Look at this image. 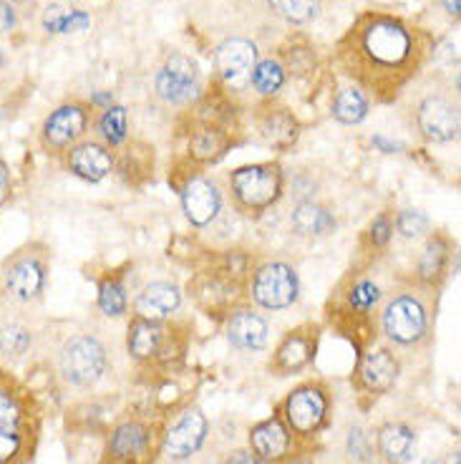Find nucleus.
<instances>
[{
	"label": "nucleus",
	"mask_w": 461,
	"mask_h": 464,
	"mask_svg": "<svg viewBox=\"0 0 461 464\" xmlns=\"http://www.w3.org/2000/svg\"><path fill=\"white\" fill-rule=\"evenodd\" d=\"M414 34L393 15H363L341 44L348 73L380 99H391L404 86L414 73Z\"/></svg>",
	"instance_id": "nucleus-1"
},
{
	"label": "nucleus",
	"mask_w": 461,
	"mask_h": 464,
	"mask_svg": "<svg viewBox=\"0 0 461 464\" xmlns=\"http://www.w3.org/2000/svg\"><path fill=\"white\" fill-rule=\"evenodd\" d=\"M232 208L245 218H260L275 208L285 192V172L277 162L247 164L232 169L227 177Z\"/></svg>",
	"instance_id": "nucleus-2"
},
{
	"label": "nucleus",
	"mask_w": 461,
	"mask_h": 464,
	"mask_svg": "<svg viewBox=\"0 0 461 464\" xmlns=\"http://www.w3.org/2000/svg\"><path fill=\"white\" fill-rule=\"evenodd\" d=\"M164 427L147 417L121 419L109 431L104 464H154L162 454Z\"/></svg>",
	"instance_id": "nucleus-3"
},
{
	"label": "nucleus",
	"mask_w": 461,
	"mask_h": 464,
	"mask_svg": "<svg viewBox=\"0 0 461 464\" xmlns=\"http://www.w3.org/2000/svg\"><path fill=\"white\" fill-rule=\"evenodd\" d=\"M380 331L396 346H418L431 331V308L427 298L414 290H401L380 308Z\"/></svg>",
	"instance_id": "nucleus-4"
},
{
	"label": "nucleus",
	"mask_w": 461,
	"mask_h": 464,
	"mask_svg": "<svg viewBox=\"0 0 461 464\" xmlns=\"http://www.w3.org/2000/svg\"><path fill=\"white\" fill-rule=\"evenodd\" d=\"M331 406H333V401H331V394L323 383L308 382L300 383L298 389H293L285 396L280 417L288 424V430L293 431L295 440L311 441L328 427Z\"/></svg>",
	"instance_id": "nucleus-5"
},
{
	"label": "nucleus",
	"mask_w": 461,
	"mask_h": 464,
	"mask_svg": "<svg viewBox=\"0 0 461 464\" xmlns=\"http://www.w3.org/2000/svg\"><path fill=\"white\" fill-rule=\"evenodd\" d=\"M48 280V253L43 247H24L0 267V293L13 303L41 301Z\"/></svg>",
	"instance_id": "nucleus-6"
},
{
	"label": "nucleus",
	"mask_w": 461,
	"mask_h": 464,
	"mask_svg": "<svg viewBox=\"0 0 461 464\" xmlns=\"http://www.w3.org/2000/svg\"><path fill=\"white\" fill-rule=\"evenodd\" d=\"M247 295L265 311H285L300 295L298 270L283 260L263 263L250 273Z\"/></svg>",
	"instance_id": "nucleus-7"
},
{
	"label": "nucleus",
	"mask_w": 461,
	"mask_h": 464,
	"mask_svg": "<svg viewBox=\"0 0 461 464\" xmlns=\"http://www.w3.org/2000/svg\"><path fill=\"white\" fill-rule=\"evenodd\" d=\"M61 373L73 386L89 389L106 373V348L96 336H71L61 348Z\"/></svg>",
	"instance_id": "nucleus-8"
},
{
	"label": "nucleus",
	"mask_w": 461,
	"mask_h": 464,
	"mask_svg": "<svg viewBox=\"0 0 461 464\" xmlns=\"http://www.w3.org/2000/svg\"><path fill=\"white\" fill-rule=\"evenodd\" d=\"M318 343H321V325L318 324H303L293 328L277 343L273 361H270V372L277 376L305 372L318 356Z\"/></svg>",
	"instance_id": "nucleus-9"
},
{
	"label": "nucleus",
	"mask_w": 461,
	"mask_h": 464,
	"mask_svg": "<svg viewBox=\"0 0 461 464\" xmlns=\"http://www.w3.org/2000/svg\"><path fill=\"white\" fill-rule=\"evenodd\" d=\"M89 129V111L82 104L58 106L41 127V144L48 154H66L83 140Z\"/></svg>",
	"instance_id": "nucleus-10"
},
{
	"label": "nucleus",
	"mask_w": 461,
	"mask_h": 464,
	"mask_svg": "<svg viewBox=\"0 0 461 464\" xmlns=\"http://www.w3.org/2000/svg\"><path fill=\"white\" fill-rule=\"evenodd\" d=\"M174 338H177V328L167 321H144L134 315L127 336L129 356L139 363L167 359L174 351Z\"/></svg>",
	"instance_id": "nucleus-11"
},
{
	"label": "nucleus",
	"mask_w": 461,
	"mask_h": 464,
	"mask_svg": "<svg viewBox=\"0 0 461 464\" xmlns=\"http://www.w3.org/2000/svg\"><path fill=\"white\" fill-rule=\"evenodd\" d=\"M207 417L197 406H189L174 419L172 427L164 430L162 454L172 462H185L199 452V447L207 440Z\"/></svg>",
	"instance_id": "nucleus-12"
},
{
	"label": "nucleus",
	"mask_w": 461,
	"mask_h": 464,
	"mask_svg": "<svg viewBox=\"0 0 461 464\" xmlns=\"http://www.w3.org/2000/svg\"><path fill=\"white\" fill-rule=\"evenodd\" d=\"M298 440L280 414L257 421L250 430V452L267 464H290Z\"/></svg>",
	"instance_id": "nucleus-13"
},
{
	"label": "nucleus",
	"mask_w": 461,
	"mask_h": 464,
	"mask_svg": "<svg viewBox=\"0 0 461 464\" xmlns=\"http://www.w3.org/2000/svg\"><path fill=\"white\" fill-rule=\"evenodd\" d=\"M179 198H182V209L189 225L195 227H207L209 222H215V218L222 209V195H219L217 185L202 177V174H189L185 182L179 185Z\"/></svg>",
	"instance_id": "nucleus-14"
},
{
	"label": "nucleus",
	"mask_w": 461,
	"mask_h": 464,
	"mask_svg": "<svg viewBox=\"0 0 461 464\" xmlns=\"http://www.w3.org/2000/svg\"><path fill=\"white\" fill-rule=\"evenodd\" d=\"M401 376V361L389 348H376L360 353L356 369V386L370 396H383L391 392L393 383Z\"/></svg>",
	"instance_id": "nucleus-15"
},
{
	"label": "nucleus",
	"mask_w": 461,
	"mask_h": 464,
	"mask_svg": "<svg viewBox=\"0 0 461 464\" xmlns=\"http://www.w3.org/2000/svg\"><path fill=\"white\" fill-rule=\"evenodd\" d=\"M416 124L424 140L447 144L459 137V109L444 96H428L416 109Z\"/></svg>",
	"instance_id": "nucleus-16"
},
{
	"label": "nucleus",
	"mask_w": 461,
	"mask_h": 464,
	"mask_svg": "<svg viewBox=\"0 0 461 464\" xmlns=\"http://www.w3.org/2000/svg\"><path fill=\"white\" fill-rule=\"evenodd\" d=\"M217 63L222 82L230 86L232 92H240L245 86H250L253 71L257 66V48L245 38H230L217 48Z\"/></svg>",
	"instance_id": "nucleus-17"
},
{
	"label": "nucleus",
	"mask_w": 461,
	"mask_h": 464,
	"mask_svg": "<svg viewBox=\"0 0 461 464\" xmlns=\"http://www.w3.org/2000/svg\"><path fill=\"white\" fill-rule=\"evenodd\" d=\"M157 93L167 104L185 106L197 99V63L177 53L157 73Z\"/></svg>",
	"instance_id": "nucleus-18"
},
{
	"label": "nucleus",
	"mask_w": 461,
	"mask_h": 464,
	"mask_svg": "<svg viewBox=\"0 0 461 464\" xmlns=\"http://www.w3.org/2000/svg\"><path fill=\"white\" fill-rule=\"evenodd\" d=\"M454 243L447 232H431L416 263V280L424 290H438L449 278Z\"/></svg>",
	"instance_id": "nucleus-19"
},
{
	"label": "nucleus",
	"mask_w": 461,
	"mask_h": 464,
	"mask_svg": "<svg viewBox=\"0 0 461 464\" xmlns=\"http://www.w3.org/2000/svg\"><path fill=\"white\" fill-rule=\"evenodd\" d=\"M63 157H66L69 172L76 174L83 182H101L114 172V151L101 141H79Z\"/></svg>",
	"instance_id": "nucleus-20"
},
{
	"label": "nucleus",
	"mask_w": 461,
	"mask_h": 464,
	"mask_svg": "<svg viewBox=\"0 0 461 464\" xmlns=\"http://www.w3.org/2000/svg\"><path fill=\"white\" fill-rule=\"evenodd\" d=\"M227 341L237 351H263L270 341V324L253 308L237 305L227 315Z\"/></svg>",
	"instance_id": "nucleus-21"
},
{
	"label": "nucleus",
	"mask_w": 461,
	"mask_h": 464,
	"mask_svg": "<svg viewBox=\"0 0 461 464\" xmlns=\"http://www.w3.org/2000/svg\"><path fill=\"white\" fill-rule=\"evenodd\" d=\"M416 450V431L404 421H386L376 430L373 452L380 464L411 462Z\"/></svg>",
	"instance_id": "nucleus-22"
},
{
	"label": "nucleus",
	"mask_w": 461,
	"mask_h": 464,
	"mask_svg": "<svg viewBox=\"0 0 461 464\" xmlns=\"http://www.w3.org/2000/svg\"><path fill=\"white\" fill-rule=\"evenodd\" d=\"M182 305V293L174 283L157 280L134 298V315L144 321H169Z\"/></svg>",
	"instance_id": "nucleus-23"
},
{
	"label": "nucleus",
	"mask_w": 461,
	"mask_h": 464,
	"mask_svg": "<svg viewBox=\"0 0 461 464\" xmlns=\"http://www.w3.org/2000/svg\"><path fill=\"white\" fill-rule=\"evenodd\" d=\"M230 150V137L215 124H199L189 134V160L195 164L219 162Z\"/></svg>",
	"instance_id": "nucleus-24"
},
{
	"label": "nucleus",
	"mask_w": 461,
	"mask_h": 464,
	"mask_svg": "<svg viewBox=\"0 0 461 464\" xmlns=\"http://www.w3.org/2000/svg\"><path fill=\"white\" fill-rule=\"evenodd\" d=\"M290 222H293V230L298 235H305V237H323V235H331L335 230V218L333 212L312 199H303L295 205L293 215H290Z\"/></svg>",
	"instance_id": "nucleus-25"
},
{
	"label": "nucleus",
	"mask_w": 461,
	"mask_h": 464,
	"mask_svg": "<svg viewBox=\"0 0 461 464\" xmlns=\"http://www.w3.org/2000/svg\"><path fill=\"white\" fill-rule=\"evenodd\" d=\"M260 134L270 147L285 151L298 140V121L288 109H277L275 106V109H267L265 114L260 116Z\"/></svg>",
	"instance_id": "nucleus-26"
},
{
	"label": "nucleus",
	"mask_w": 461,
	"mask_h": 464,
	"mask_svg": "<svg viewBox=\"0 0 461 464\" xmlns=\"http://www.w3.org/2000/svg\"><path fill=\"white\" fill-rule=\"evenodd\" d=\"M28 409L18 383L0 372V430H24Z\"/></svg>",
	"instance_id": "nucleus-27"
},
{
	"label": "nucleus",
	"mask_w": 461,
	"mask_h": 464,
	"mask_svg": "<svg viewBox=\"0 0 461 464\" xmlns=\"http://www.w3.org/2000/svg\"><path fill=\"white\" fill-rule=\"evenodd\" d=\"M99 308L109 318H119V315L127 314L129 295L121 273H109L101 278V283H99Z\"/></svg>",
	"instance_id": "nucleus-28"
},
{
	"label": "nucleus",
	"mask_w": 461,
	"mask_h": 464,
	"mask_svg": "<svg viewBox=\"0 0 461 464\" xmlns=\"http://www.w3.org/2000/svg\"><path fill=\"white\" fill-rule=\"evenodd\" d=\"M369 114V96L360 89H341L333 102V116L341 124H360Z\"/></svg>",
	"instance_id": "nucleus-29"
},
{
	"label": "nucleus",
	"mask_w": 461,
	"mask_h": 464,
	"mask_svg": "<svg viewBox=\"0 0 461 464\" xmlns=\"http://www.w3.org/2000/svg\"><path fill=\"white\" fill-rule=\"evenodd\" d=\"M99 134L104 144L111 150V147H121L127 141L129 134V116L124 106H106L104 114L99 119Z\"/></svg>",
	"instance_id": "nucleus-30"
},
{
	"label": "nucleus",
	"mask_w": 461,
	"mask_h": 464,
	"mask_svg": "<svg viewBox=\"0 0 461 464\" xmlns=\"http://www.w3.org/2000/svg\"><path fill=\"white\" fill-rule=\"evenodd\" d=\"M34 343L31 331L21 324H3L0 325V353L21 359L28 353V348Z\"/></svg>",
	"instance_id": "nucleus-31"
},
{
	"label": "nucleus",
	"mask_w": 461,
	"mask_h": 464,
	"mask_svg": "<svg viewBox=\"0 0 461 464\" xmlns=\"http://www.w3.org/2000/svg\"><path fill=\"white\" fill-rule=\"evenodd\" d=\"M257 92L263 93V96H273L283 89V83H285V71L283 66L273 61V58H267V61H260L253 71V79H250Z\"/></svg>",
	"instance_id": "nucleus-32"
},
{
	"label": "nucleus",
	"mask_w": 461,
	"mask_h": 464,
	"mask_svg": "<svg viewBox=\"0 0 461 464\" xmlns=\"http://www.w3.org/2000/svg\"><path fill=\"white\" fill-rule=\"evenodd\" d=\"M270 8L288 24H308L318 15V0H267Z\"/></svg>",
	"instance_id": "nucleus-33"
},
{
	"label": "nucleus",
	"mask_w": 461,
	"mask_h": 464,
	"mask_svg": "<svg viewBox=\"0 0 461 464\" xmlns=\"http://www.w3.org/2000/svg\"><path fill=\"white\" fill-rule=\"evenodd\" d=\"M428 218L421 209H401L399 215H393V230L399 232L406 240H418L428 232Z\"/></svg>",
	"instance_id": "nucleus-34"
},
{
	"label": "nucleus",
	"mask_w": 461,
	"mask_h": 464,
	"mask_svg": "<svg viewBox=\"0 0 461 464\" xmlns=\"http://www.w3.org/2000/svg\"><path fill=\"white\" fill-rule=\"evenodd\" d=\"M89 24V18L79 11H63L61 5L48 8L43 15V25L53 34H69V31H82Z\"/></svg>",
	"instance_id": "nucleus-35"
},
{
	"label": "nucleus",
	"mask_w": 461,
	"mask_h": 464,
	"mask_svg": "<svg viewBox=\"0 0 461 464\" xmlns=\"http://www.w3.org/2000/svg\"><path fill=\"white\" fill-rule=\"evenodd\" d=\"M28 447L24 430H0V464H21Z\"/></svg>",
	"instance_id": "nucleus-36"
},
{
	"label": "nucleus",
	"mask_w": 461,
	"mask_h": 464,
	"mask_svg": "<svg viewBox=\"0 0 461 464\" xmlns=\"http://www.w3.org/2000/svg\"><path fill=\"white\" fill-rule=\"evenodd\" d=\"M346 450L348 457L358 464H369L376 459V452H373V437H370L366 430H360V427H353V430L348 431Z\"/></svg>",
	"instance_id": "nucleus-37"
},
{
	"label": "nucleus",
	"mask_w": 461,
	"mask_h": 464,
	"mask_svg": "<svg viewBox=\"0 0 461 464\" xmlns=\"http://www.w3.org/2000/svg\"><path fill=\"white\" fill-rule=\"evenodd\" d=\"M366 237H369L370 250H386L389 243L393 240V212H379L373 222H370L369 232H366Z\"/></svg>",
	"instance_id": "nucleus-38"
},
{
	"label": "nucleus",
	"mask_w": 461,
	"mask_h": 464,
	"mask_svg": "<svg viewBox=\"0 0 461 464\" xmlns=\"http://www.w3.org/2000/svg\"><path fill=\"white\" fill-rule=\"evenodd\" d=\"M15 11H13V5L8 0H0V34H8L15 28Z\"/></svg>",
	"instance_id": "nucleus-39"
},
{
	"label": "nucleus",
	"mask_w": 461,
	"mask_h": 464,
	"mask_svg": "<svg viewBox=\"0 0 461 464\" xmlns=\"http://www.w3.org/2000/svg\"><path fill=\"white\" fill-rule=\"evenodd\" d=\"M225 464H267V462H263L260 457H255L250 450H237V452H230V457H227V462Z\"/></svg>",
	"instance_id": "nucleus-40"
},
{
	"label": "nucleus",
	"mask_w": 461,
	"mask_h": 464,
	"mask_svg": "<svg viewBox=\"0 0 461 464\" xmlns=\"http://www.w3.org/2000/svg\"><path fill=\"white\" fill-rule=\"evenodd\" d=\"M8 189H11V172L5 162H0V202L8 198Z\"/></svg>",
	"instance_id": "nucleus-41"
},
{
	"label": "nucleus",
	"mask_w": 461,
	"mask_h": 464,
	"mask_svg": "<svg viewBox=\"0 0 461 464\" xmlns=\"http://www.w3.org/2000/svg\"><path fill=\"white\" fill-rule=\"evenodd\" d=\"M444 5H447V11H449L451 15H459L461 0H444Z\"/></svg>",
	"instance_id": "nucleus-42"
},
{
	"label": "nucleus",
	"mask_w": 461,
	"mask_h": 464,
	"mask_svg": "<svg viewBox=\"0 0 461 464\" xmlns=\"http://www.w3.org/2000/svg\"><path fill=\"white\" fill-rule=\"evenodd\" d=\"M459 462H461L459 452H449V457L444 459V464H459Z\"/></svg>",
	"instance_id": "nucleus-43"
},
{
	"label": "nucleus",
	"mask_w": 461,
	"mask_h": 464,
	"mask_svg": "<svg viewBox=\"0 0 461 464\" xmlns=\"http://www.w3.org/2000/svg\"><path fill=\"white\" fill-rule=\"evenodd\" d=\"M8 3H25V0H8Z\"/></svg>",
	"instance_id": "nucleus-44"
},
{
	"label": "nucleus",
	"mask_w": 461,
	"mask_h": 464,
	"mask_svg": "<svg viewBox=\"0 0 461 464\" xmlns=\"http://www.w3.org/2000/svg\"><path fill=\"white\" fill-rule=\"evenodd\" d=\"M290 464H311V462H290Z\"/></svg>",
	"instance_id": "nucleus-45"
},
{
	"label": "nucleus",
	"mask_w": 461,
	"mask_h": 464,
	"mask_svg": "<svg viewBox=\"0 0 461 464\" xmlns=\"http://www.w3.org/2000/svg\"><path fill=\"white\" fill-rule=\"evenodd\" d=\"M207 464H219V462H207Z\"/></svg>",
	"instance_id": "nucleus-46"
}]
</instances>
